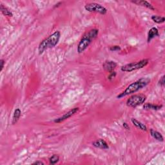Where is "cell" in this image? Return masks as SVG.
<instances>
[{
    "instance_id": "obj_1",
    "label": "cell",
    "mask_w": 165,
    "mask_h": 165,
    "mask_svg": "<svg viewBox=\"0 0 165 165\" xmlns=\"http://www.w3.org/2000/svg\"><path fill=\"white\" fill-rule=\"evenodd\" d=\"M150 78H148V77H142V78H140L139 79L132 82L130 85H128L125 90L117 95V98L121 99L128 95L134 94L141 89L145 88L146 86H147L150 83Z\"/></svg>"
},
{
    "instance_id": "obj_2",
    "label": "cell",
    "mask_w": 165,
    "mask_h": 165,
    "mask_svg": "<svg viewBox=\"0 0 165 165\" xmlns=\"http://www.w3.org/2000/svg\"><path fill=\"white\" fill-rule=\"evenodd\" d=\"M61 38V33L58 30L55 31L48 37L42 40L38 46L39 54H42L47 49L52 48L58 44Z\"/></svg>"
},
{
    "instance_id": "obj_3",
    "label": "cell",
    "mask_w": 165,
    "mask_h": 165,
    "mask_svg": "<svg viewBox=\"0 0 165 165\" xmlns=\"http://www.w3.org/2000/svg\"><path fill=\"white\" fill-rule=\"evenodd\" d=\"M99 34V30L97 29H93L86 32L81 38L80 41L77 45V53L82 54L85 50L89 47L92 41L97 38Z\"/></svg>"
},
{
    "instance_id": "obj_4",
    "label": "cell",
    "mask_w": 165,
    "mask_h": 165,
    "mask_svg": "<svg viewBox=\"0 0 165 165\" xmlns=\"http://www.w3.org/2000/svg\"><path fill=\"white\" fill-rule=\"evenodd\" d=\"M149 63L148 59H144L137 62H133L126 64L121 67V70L124 72H130L134 70L141 69L145 67Z\"/></svg>"
},
{
    "instance_id": "obj_5",
    "label": "cell",
    "mask_w": 165,
    "mask_h": 165,
    "mask_svg": "<svg viewBox=\"0 0 165 165\" xmlns=\"http://www.w3.org/2000/svg\"><path fill=\"white\" fill-rule=\"evenodd\" d=\"M146 100V96L143 94H134L126 100V106L130 108H135L143 104Z\"/></svg>"
},
{
    "instance_id": "obj_6",
    "label": "cell",
    "mask_w": 165,
    "mask_h": 165,
    "mask_svg": "<svg viewBox=\"0 0 165 165\" xmlns=\"http://www.w3.org/2000/svg\"><path fill=\"white\" fill-rule=\"evenodd\" d=\"M85 9L90 12L99 13L101 15H105L107 13V9L97 3H89L85 5Z\"/></svg>"
},
{
    "instance_id": "obj_7",
    "label": "cell",
    "mask_w": 165,
    "mask_h": 165,
    "mask_svg": "<svg viewBox=\"0 0 165 165\" xmlns=\"http://www.w3.org/2000/svg\"><path fill=\"white\" fill-rule=\"evenodd\" d=\"M78 111H79V108L78 107H75L74 108H72V109L70 110V111L68 112H67V113L64 114L62 116L59 117L57 119H55L54 122L55 123H61L63 121L68 120V118H70L72 116H74L75 114H76L77 112H78Z\"/></svg>"
},
{
    "instance_id": "obj_8",
    "label": "cell",
    "mask_w": 165,
    "mask_h": 165,
    "mask_svg": "<svg viewBox=\"0 0 165 165\" xmlns=\"http://www.w3.org/2000/svg\"><path fill=\"white\" fill-rule=\"evenodd\" d=\"M117 66V63L114 61L111 60H107L104 62L103 64V68L105 71H107L109 73L114 71L116 68Z\"/></svg>"
},
{
    "instance_id": "obj_9",
    "label": "cell",
    "mask_w": 165,
    "mask_h": 165,
    "mask_svg": "<svg viewBox=\"0 0 165 165\" xmlns=\"http://www.w3.org/2000/svg\"><path fill=\"white\" fill-rule=\"evenodd\" d=\"M92 146L94 147L99 148L101 150H108L109 148V146L107 143L103 139H99L94 141L92 143Z\"/></svg>"
},
{
    "instance_id": "obj_10",
    "label": "cell",
    "mask_w": 165,
    "mask_h": 165,
    "mask_svg": "<svg viewBox=\"0 0 165 165\" xmlns=\"http://www.w3.org/2000/svg\"><path fill=\"white\" fill-rule=\"evenodd\" d=\"M131 2L134 3L137 5H141L147 8L151 11H155V7L152 5V4L148 2L145 1V0H132Z\"/></svg>"
},
{
    "instance_id": "obj_11",
    "label": "cell",
    "mask_w": 165,
    "mask_h": 165,
    "mask_svg": "<svg viewBox=\"0 0 165 165\" xmlns=\"http://www.w3.org/2000/svg\"><path fill=\"white\" fill-rule=\"evenodd\" d=\"M159 36V30L156 28V27H152L151 28L148 33V36H147V42L148 43H150V41H152L154 38L155 37H158Z\"/></svg>"
},
{
    "instance_id": "obj_12",
    "label": "cell",
    "mask_w": 165,
    "mask_h": 165,
    "mask_svg": "<svg viewBox=\"0 0 165 165\" xmlns=\"http://www.w3.org/2000/svg\"><path fill=\"white\" fill-rule=\"evenodd\" d=\"M131 122L133 125H134L136 128H139V130L144 132H146V130H147V127H146V126L145 125V124H143V123H141V121L138 120H137L136 119L132 118Z\"/></svg>"
},
{
    "instance_id": "obj_13",
    "label": "cell",
    "mask_w": 165,
    "mask_h": 165,
    "mask_svg": "<svg viewBox=\"0 0 165 165\" xmlns=\"http://www.w3.org/2000/svg\"><path fill=\"white\" fill-rule=\"evenodd\" d=\"M150 133L151 136H152L154 139H155L157 141H159V142L164 141V137L160 132L155 130L154 129H150Z\"/></svg>"
},
{
    "instance_id": "obj_14",
    "label": "cell",
    "mask_w": 165,
    "mask_h": 165,
    "mask_svg": "<svg viewBox=\"0 0 165 165\" xmlns=\"http://www.w3.org/2000/svg\"><path fill=\"white\" fill-rule=\"evenodd\" d=\"M163 108L162 104H154L152 103H145L143 105V108L145 110H152V111H159Z\"/></svg>"
},
{
    "instance_id": "obj_15",
    "label": "cell",
    "mask_w": 165,
    "mask_h": 165,
    "mask_svg": "<svg viewBox=\"0 0 165 165\" xmlns=\"http://www.w3.org/2000/svg\"><path fill=\"white\" fill-rule=\"evenodd\" d=\"M21 116V111L20 108H16L14 112L13 116H12V125H15L17 123V121H19L20 119V117Z\"/></svg>"
},
{
    "instance_id": "obj_16",
    "label": "cell",
    "mask_w": 165,
    "mask_h": 165,
    "mask_svg": "<svg viewBox=\"0 0 165 165\" xmlns=\"http://www.w3.org/2000/svg\"><path fill=\"white\" fill-rule=\"evenodd\" d=\"M0 10H1L2 13L4 16H8V17H12L13 16V14L10 11V9H8L7 7L4 6L3 4L0 5Z\"/></svg>"
},
{
    "instance_id": "obj_17",
    "label": "cell",
    "mask_w": 165,
    "mask_h": 165,
    "mask_svg": "<svg viewBox=\"0 0 165 165\" xmlns=\"http://www.w3.org/2000/svg\"><path fill=\"white\" fill-rule=\"evenodd\" d=\"M151 19L152 20L156 23L157 24H161V23H163L165 21V17L163 16H157V15H153L151 17Z\"/></svg>"
},
{
    "instance_id": "obj_18",
    "label": "cell",
    "mask_w": 165,
    "mask_h": 165,
    "mask_svg": "<svg viewBox=\"0 0 165 165\" xmlns=\"http://www.w3.org/2000/svg\"><path fill=\"white\" fill-rule=\"evenodd\" d=\"M49 163L50 164H55L59 161V156L57 154H54L49 159Z\"/></svg>"
},
{
    "instance_id": "obj_19",
    "label": "cell",
    "mask_w": 165,
    "mask_h": 165,
    "mask_svg": "<svg viewBox=\"0 0 165 165\" xmlns=\"http://www.w3.org/2000/svg\"><path fill=\"white\" fill-rule=\"evenodd\" d=\"M109 50H111V52H117V51H120V50H121V48L120 46H119V45H113V46H111V47L109 48Z\"/></svg>"
},
{
    "instance_id": "obj_20",
    "label": "cell",
    "mask_w": 165,
    "mask_h": 165,
    "mask_svg": "<svg viewBox=\"0 0 165 165\" xmlns=\"http://www.w3.org/2000/svg\"><path fill=\"white\" fill-rule=\"evenodd\" d=\"M116 75H117V73L115 71H113L112 72H110L109 73V75L108 76V79L109 81H112L114 78V77H116Z\"/></svg>"
},
{
    "instance_id": "obj_21",
    "label": "cell",
    "mask_w": 165,
    "mask_h": 165,
    "mask_svg": "<svg viewBox=\"0 0 165 165\" xmlns=\"http://www.w3.org/2000/svg\"><path fill=\"white\" fill-rule=\"evenodd\" d=\"M158 84L160 85V86H164V85H165V76L163 75L161 77V79H160L158 81Z\"/></svg>"
},
{
    "instance_id": "obj_22",
    "label": "cell",
    "mask_w": 165,
    "mask_h": 165,
    "mask_svg": "<svg viewBox=\"0 0 165 165\" xmlns=\"http://www.w3.org/2000/svg\"><path fill=\"white\" fill-rule=\"evenodd\" d=\"M123 128H125V129L126 130H130V128L129 125H128V123H126V122H124V123H123Z\"/></svg>"
},
{
    "instance_id": "obj_23",
    "label": "cell",
    "mask_w": 165,
    "mask_h": 165,
    "mask_svg": "<svg viewBox=\"0 0 165 165\" xmlns=\"http://www.w3.org/2000/svg\"><path fill=\"white\" fill-rule=\"evenodd\" d=\"M0 63H1V68H0V71H2L3 69V67H4V65L5 63V61L4 59H2L1 60H0Z\"/></svg>"
},
{
    "instance_id": "obj_24",
    "label": "cell",
    "mask_w": 165,
    "mask_h": 165,
    "mask_svg": "<svg viewBox=\"0 0 165 165\" xmlns=\"http://www.w3.org/2000/svg\"><path fill=\"white\" fill-rule=\"evenodd\" d=\"M33 165H35V164H36V165H37V164H40V165H43L44 164V163L42 162V161H35V162H34L33 163Z\"/></svg>"
},
{
    "instance_id": "obj_25",
    "label": "cell",
    "mask_w": 165,
    "mask_h": 165,
    "mask_svg": "<svg viewBox=\"0 0 165 165\" xmlns=\"http://www.w3.org/2000/svg\"><path fill=\"white\" fill-rule=\"evenodd\" d=\"M62 4V2H59L58 3H56V5H54V8H57V7H59V6L61 5Z\"/></svg>"
}]
</instances>
